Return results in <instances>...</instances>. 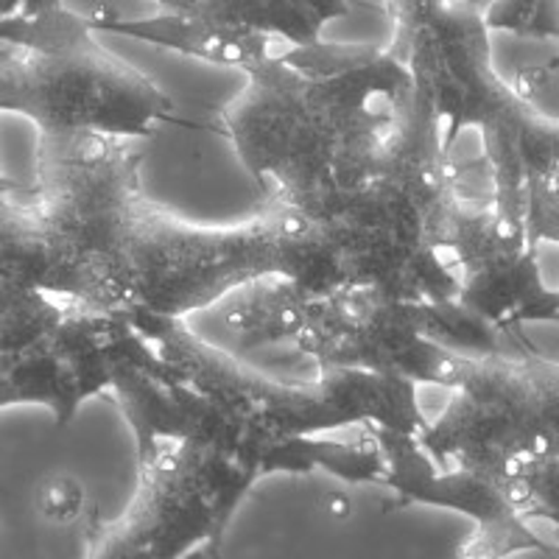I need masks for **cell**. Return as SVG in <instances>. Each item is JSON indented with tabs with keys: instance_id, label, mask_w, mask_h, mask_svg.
<instances>
[{
	"instance_id": "277c9868",
	"label": "cell",
	"mask_w": 559,
	"mask_h": 559,
	"mask_svg": "<svg viewBox=\"0 0 559 559\" xmlns=\"http://www.w3.org/2000/svg\"><path fill=\"white\" fill-rule=\"evenodd\" d=\"M389 14L394 34L386 48L412 76L442 148L456 154L464 129H478L498 213L512 227L526 229V179L559 171V118L501 79L478 3L406 0L389 3Z\"/></svg>"
},
{
	"instance_id": "52a82bcc",
	"label": "cell",
	"mask_w": 559,
	"mask_h": 559,
	"mask_svg": "<svg viewBox=\"0 0 559 559\" xmlns=\"http://www.w3.org/2000/svg\"><path fill=\"white\" fill-rule=\"evenodd\" d=\"M376 437L386 459L383 487L392 489L397 501L453 509L473 523L459 559H512L521 551L557 557V548L532 532V523L518 515L498 484L462 471H439L408 433L376 428Z\"/></svg>"
},
{
	"instance_id": "ba28073f",
	"label": "cell",
	"mask_w": 559,
	"mask_h": 559,
	"mask_svg": "<svg viewBox=\"0 0 559 559\" xmlns=\"http://www.w3.org/2000/svg\"><path fill=\"white\" fill-rule=\"evenodd\" d=\"M523 227L532 247L540 249V243L559 247V171L532 174L526 179Z\"/></svg>"
},
{
	"instance_id": "5b68a950",
	"label": "cell",
	"mask_w": 559,
	"mask_h": 559,
	"mask_svg": "<svg viewBox=\"0 0 559 559\" xmlns=\"http://www.w3.org/2000/svg\"><path fill=\"white\" fill-rule=\"evenodd\" d=\"M417 445L439 471H462L507 487L537 464L559 462V364L537 349L467 358Z\"/></svg>"
},
{
	"instance_id": "7c38bea8",
	"label": "cell",
	"mask_w": 559,
	"mask_h": 559,
	"mask_svg": "<svg viewBox=\"0 0 559 559\" xmlns=\"http://www.w3.org/2000/svg\"><path fill=\"white\" fill-rule=\"evenodd\" d=\"M557 288H559V283H557ZM557 322H559V317H557Z\"/></svg>"
},
{
	"instance_id": "3957f363",
	"label": "cell",
	"mask_w": 559,
	"mask_h": 559,
	"mask_svg": "<svg viewBox=\"0 0 559 559\" xmlns=\"http://www.w3.org/2000/svg\"><path fill=\"white\" fill-rule=\"evenodd\" d=\"M238 356L286 347L308 372H361L451 392L467 358L507 338L456 302H408L376 288H299L283 277L236 292L218 308Z\"/></svg>"
},
{
	"instance_id": "8992f818",
	"label": "cell",
	"mask_w": 559,
	"mask_h": 559,
	"mask_svg": "<svg viewBox=\"0 0 559 559\" xmlns=\"http://www.w3.org/2000/svg\"><path fill=\"white\" fill-rule=\"evenodd\" d=\"M347 12L349 3L333 0H163L152 17L104 20L93 28L127 34L249 76L319 43L322 28Z\"/></svg>"
},
{
	"instance_id": "7a4b0ae2",
	"label": "cell",
	"mask_w": 559,
	"mask_h": 559,
	"mask_svg": "<svg viewBox=\"0 0 559 559\" xmlns=\"http://www.w3.org/2000/svg\"><path fill=\"white\" fill-rule=\"evenodd\" d=\"M218 127L261 188L306 222L333 216L439 140L389 48L319 43L247 76Z\"/></svg>"
},
{
	"instance_id": "6da1fadb",
	"label": "cell",
	"mask_w": 559,
	"mask_h": 559,
	"mask_svg": "<svg viewBox=\"0 0 559 559\" xmlns=\"http://www.w3.org/2000/svg\"><path fill=\"white\" fill-rule=\"evenodd\" d=\"M109 389L138 451L179 442L249 484L313 471L383 484L376 428L417 437L426 423L412 383L361 372L277 376L179 319L148 313L121 319Z\"/></svg>"
},
{
	"instance_id": "30bf717a",
	"label": "cell",
	"mask_w": 559,
	"mask_h": 559,
	"mask_svg": "<svg viewBox=\"0 0 559 559\" xmlns=\"http://www.w3.org/2000/svg\"><path fill=\"white\" fill-rule=\"evenodd\" d=\"M84 503L82 484L73 476L45 478L37 489V507L48 521L70 523L76 521Z\"/></svg>"
},
{
	"instance_id": "9c48e42d",
	"label": "cell",
	"mask_w": 559,
	"mask_h": 559,
	"mask_svg": "<svg viewBox=\"0 0 559 559\" xmlns=\"http://www.w3.org/2000/svg\"><path fill=\"white\" fill-rule=\"evenodd\" d=\"M489 32H512L518 37L559 39V3H489L484 12Z\"/></svg>"
},
{
	"instance_id": "8fae6325",
	"label": "cell",
	"mask_w": 559,
	"mask_h": 559,
	"mask_svg": "<svg viewBox=\"0 0 559 559\" xmlns=\"http://www.w3.org/2000/svg\"><path fill=\"white\" fill-rule=\"evenodd\" d=\"M548 526H551V532H554V537H557V557H559V515H554L551 521H546Z\"/></svg>"
}]
</instances>
